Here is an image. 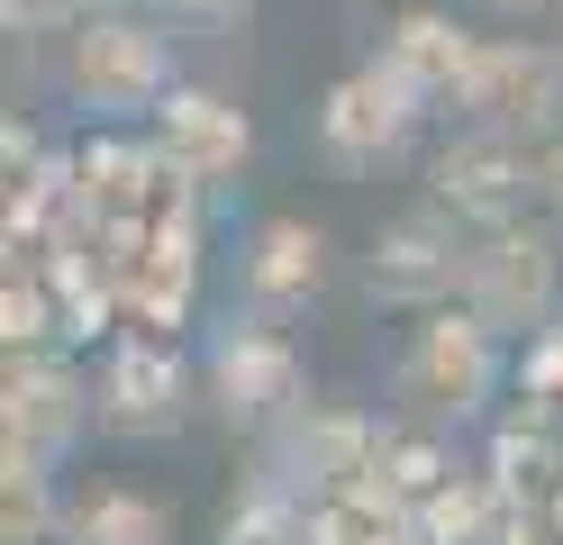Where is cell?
Masks as SVG:
<instances>
[{"label": "cell", "instance_id": "cell-5", "mask_svg": "<svg viewBox=\"0 0 563 545\" xmlns=\"http://www.w3.org/2000/svg\"><path fill=\"white\" fill-rule=\"evenodd\" d=\"M82 427H100V400H91V382L74 363L55 346L10 355V382H0V464L10 472H55Z\"/></svg>", "mask_w": 563, "mask_h": 545}, {"label": "cell", "instance_id": "cell-14", "mask_svg": "<svg viewBox=\"0 0 563 545\" xmlns=\"http://www.w3.org/2000/svg\"><path fill=\"white\" fill-rule=\"evenodd\" d=\"M236 282H245V309L255 318H291L309 291L328 282V237L309 228V218H264V228L245 237Z\"/></svg>", "mask_w": 563, "mask_h": 545}, {"label": "cell", "instance_id": "cell-23", "mask_svg": "<svg viewBox=\"0 0 563 545\" xmlns=\"http://www.w3.org/2000/svg\"><path fill=\"white\" fill-rule=\"evenodd\" d=\"M482 545H554V519H545V509H527L518 491L500 500V519H490V536Z\"/></svg>", "mask_w": 563, "mask_h": 545}, {"label": "cell", "instance_id": "cell-21", "mask_svg": "<svg viewBox=\"0 0 563 545\" xmlns=\"http://www.w3.org/2000/svg\"><path fill=\"white\" fill-rule=\"evenodd\" d=\"M518 391H527V410H563V327H545V337H527Z\"/></svg>", "mask_w": 563, "mask_h": 545}, {"label": "cell", "instance_id": "cell-16", "mask_svg": "<svg viewBox=\"0 0 563 545\" xmlns=\"http://www.w3.org/2000/svg\"><path fill=\"white\" fill-rule=\"evenodd\" d=\"M500 500H509V482L490 464H454L445 482L418 500V545H482L490 519H500Z\"/></svg>", "mask_w": 563, "mask_h": 545}, {"label": "cell", "instance_id": "cell-26", "mask_svg": "<svg viewBox=\"0 0 563 545\" xmlns=\"http://www.w3.org/2000/svg\"><path fill=\"white\" fill-rule=\"evenodd\" d=\"M482 10H500V19H545L554 0H482Z\"/></svg>", "mask_w": 563, "mask_h": 545}, {"label": "cell", "instance_id": "cell-17", "mask_svg": "<svg viewBox=\"0 0 563 545\" xmlns=\"http://www.w3.org/2000/svg\"><path fill=\"white\" fill-rule=\"evenodd\" d=\"M454 472V455H445V427H428V418H382V436H373V472L364 482L373 491H391V500H428L437 482Z\"/></svg>", "mask_w": 563, "mask_h": 545}, {"label": "cell", "instance_id": "cell-18", "mask_svg": "<svg viewBox=\"0 0 563 545\" xmlns=\"http://www.w3.org/2000/svg\"><path fill=\"white\" fill-rule=\"evenodd\" d=\"M219 545H319V509H309L300 491H282V482H245L228 500V519H219Z\"/></svg>", "mask_w": 563, "mask_h": 545}, {"label": "cell", "instance_id": "cell-8", "mask_svg": "<svg viewBox=\"0 0 563 545\" xmlns=\"http://www.w3.org/2000/svg\"><path fill=\"white\" fill-rule=\"evenodd\" d=\"M418 119H428V100L373 55V64H355V73L328 83V100H319V155L336 173H382L418 137Z\"/></svg>", "mask_w": 563, "mask_h": 545}, {"label": "cell", "instance_id": "cell-3", "mask_svg": "<svg viewBox=\"0 0 563 545\" xmlns=\"http://www.w3.org/2000/svg\"><path fill=\"white\" fill-rule=\"evenodd\" d=\"M464 309L482 327H500V337H545L563 318V237H554V218H509V228L473 237Z\"/></svg>", "mask_w": 563, "mask_h": 545}, {"label": "cell", "instance_id": "cell-19", "mask_svg": "<svg viewBox=\"0 0 563 545\" xmlns=\"http://www.w3.org/2000/svg\"><path fill=\"white\" fill-rule=\"evenodd\" d=\"M319 545H418V509L355 482V491L319 500Z\"/></svg>", "mask_w": 563, "mask_h": 545}, {"label": "cell", "instance_id": "cell-27", "mask_svg": "<svg viewBox=\"0 0 563 545\" xmlns=\"http://www.w3.org/2000/svg\"><path fill=\"white\" fill-rule=\"evenodd\" d=\"M155 10H164V0H155Z\"/></svg>", "mask_w": 563, "mask_h": 545}, {"label": "cell", "instance_id": "cell-15", "mask_svg": "<svg viewBox=\"0 0 563 545\" xmlns=\"http://www.w3.org/2000/svg\"><path fill=\"white\" fill-rule=\"evenodd\" d=\"M64 545H173V509L128 482L64 491Z\"/></svg>", "mask_w": 563, "mask_h": 545}, {"label": "cell", "instance_id": "cell-6", "mask_svg": "<svg viewBox=\"0 0 563 545\" xmlns=\"http://www.w3.org/2000/svg\"><path fill=\"white\" fill-rule=\"evenodd\" d=\"M454 119L554 145L563 137V46H545V36H482V64H473L464 100H454Z\"/></svg>", "mask_w": 563, "mask_h": 545}, {"label": "cell", "instance_id": "cell-4", "mask_svg": "<svg viewBox=\"0 0 563 545\" xmlns=\"http://www.w3.org/2000/svg\"><path fill=\"white\" fill-rule=\"evenodd\" d=\"M200 382H209V410H219L228 427H264L273 436L291 410H309V373H300L291 337H282V318H255V309L209 337Z\"/></svg>", "mask_w": 563, "mask_h": 545}, {"label": "cell", "instance_id": "cell-22", "mask_svg": "<svg viewBox=\"0 0 563 545\" xmlns=\"http://www.w3.org/2000/svg\"><path fill=\"white\" fill-rule=\"evenodd\" d=\"M91 10H100V0H0L10 36H74Z\"/></svg>", "mask_w": 563, "mask_h": 545}, {"label": "cell", "instance_id": "cell-11", "mask_svg": "<svg viewBox=\"0 0 563 545\" xmlns=\"http://www.w3.org/2000/svg\"><path fill=\"white\" fill-rule=\"evenodd\" d=\"M91 400H100V427L110 436H164L173 418H183V355L136 327V337H119L110 355H100Z\"/></svg>", "mask_w": 563, "mask_h": 545}, {"label": "cell", "instance_id": "cell-9", "mask_svg": "<svg viewBox=\"0 0 563 545\" xmlns=\"http://www.w3.org/2000/svg\"><path fill=\"white\" fill-rule=\"evenodd\" d=\"M537 155H545V145H527V137L464 128V137H445V145H437V164H428V200H445L473 237H490V228H509V218L537 200Z\"/></svg>", "mask_w": 563, "mask_h": 545}, {"label": "cell", "instance_id": "cell-25", "mask_svg": "<svg viewBox=\"0 0 563 545\" xmlns=\"http://www.w3.org/2000/svg\"><path fill=\"white\" fill-rule=\"evenodd\" d=\"M164 10H173V19H191V28H236L255 0H164Z\"/></svg>", "mask_w": 563, "mask_h": 545}, {"label": "cell", "instance_id": "cell-1", "mask_svg": "<svg viewBox=\"0 0 563 545\" xmlns=\"http://www.w3.org/2000/svg\"><path fill=\"white\" fill-rule=\"evenodd\" d=\"M64 46V91L100 119H155V109L183 91V73H173V36L136 10H91L74 36H55Z\"/></svg>", "mask_w": 563, "mask_h": 545}, {"label": "cell", "instance_id": "cell-10", "mask_svg": "<svg viewBox=\"0 0 563 545\" xmlns=\"http://www.w3.org/2000/svg\"><path fill=\"white\" fill-rule=\"evenodd\" d=\"M373 436H382V418H364V410H291L273 436H264V482H282V491H300L309 509L319 500H336V491H355L364 472H373Z\"/></svg>", "mask_w": 563, "mask_h": 545}, {"label": "cell", "instance_id": "cell-2", "mask_svg": "<svg viewBox=\"0 0 563 545\" xmlns=\"http://www.w3.org/2000/svg\"><path fill=\"white\" fill-rule=\"evenodd\" d=\"M490 391H500V327H482L464 301L418 309L409 346H400V418L464 427L490 410Z\"/></svg>", "mask_w": 563, "mask_h": 545}, {"label": "cell", "instance_id": "cell-20", "mask_svg": "<svg viewBox=\"0 0 563 545\" xmlns=\"http://www.w3.org/2000/svg\"><path fill=\"white\" fill-rule=\"evenodd\" d=\"M0 545H64V491H55V472H10V464H0Z\"/></svg>", "mask_w": 563, "mask_h": 545}, {"label": "cell", "instance_id": "cell-13", "mask_svg": "<svg viewBox=\"0 0 563 545\" xmlns=\"http://www.w3.org/2000/svg\"><path fill=\"white\" fill-rule=\"evenodd\" d=\"M382 64H391L428 109H454V100H464V83H473V64H482V36L454 28L445 10H400L391 36H382Z\"/></svg>", "mask_w": 563, "mask_h": 545}, {"label": "cell", "instance_id": "cell-7", "mask_svg": "<svg viewBox=\"0 0 563 545\" xmlns=\"http://www.w3.org/2000/svg\"><path fill=\"white\" fill-rule=\"evenodd\" d=\"M464 273H473V228L445 200H418L400 218H382L373 264H364L373 301H391V309H445V301H464Z\"/></svg>", "mask_w": 563, "mask_h": 545}, {"label": "cell", "instance_id": "cell-24", "mask_svg": "<svg viewBox=\"0 0 563 545\" xmlns=\"http://www.w3.org/2000/svg\"><path fill=\"white\" fill-rule=\"evenodd\" d=\"M537 209L554 218V237H563V137L545 145V155H537Z\"/></svg>", "mask_w": 563, "mask_h": 545}, {"label": "cell", "instance_id": "cell-12", "mask_svg": "<svg viewBox=\"0 0 563 545\" xmlns=\"http://www.w3.org/2000/svg\"><path fill=\"white\" fill-rule=\"evenodd\" d=\"M155 145H164V164L173 173H191L200 192H228V182L245 173V155H255V128H245V109L219 100V91H173L155 109Z\"/></svg>", "mask_w": 563, "mask_h": 545}]
</instances>
